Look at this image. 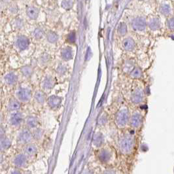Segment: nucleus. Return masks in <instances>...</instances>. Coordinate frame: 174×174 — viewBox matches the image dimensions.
Wrapping results in <instances>:
<instances>
[{
  "mask_svg": "<svg viewBox=\"0 0 174 174\" xmlns=\"http://www.w3.org/2000/svg\"><path fill=\"white\" fill-rule=\"evenodd\" d=\"M109 122V115L106 111H103L100 114L99 117L98 118L97 120V126L100 128H103L106 127L107 124Z\"/></svg>",
  "mask_w": 174,
  "mask_h": 174,
  "instance_id": "18",
  "label": "nucleus"
},
{
  "mask_svg": "<svg viewBox=\"0 0 174 174\" xmlns=\"http://www.w3.org/2000/svg\"><path fill=\"white\" fill-rule=\"evenodd\" d=\"M31 160H32L21 150L12 155L10 159V164L11 166L16 168L26 170L30 164Z\"/></svg>",
  "mask_w": 174,
  "mask_h": 174,
  "instance_id": "6",
  "label": "nucleus"
},
{
  "mask_svg": "<svg viewBox=\"0 0 174 174\" xmlns=\"http://www.w3.org/2000/svg\"><path fill=\"white\" fill-rule=\"evenodd\" d=\"M13 140L15 145L21 148L29 143L35 142L32 131L25 126L15 131Z\"/></svg>",
  "mask_w": 174,
  "mask_h": 174,
  "instance_id": "3",
  "label": "nucleus"
},
{
  "mask_svg": "<svg viewBox=\"0 0 174 174\" xmlns=\"http://www.w3.org/2000/svg\"><path fill=\"white\" fill-rule=\"evenodd\" d=\"M21 71L23 76H24L26 78L30 77L33 73H34V70H33V68L30 66H25L21 68Z\"/></svg>",
  "mask_w": 174,
  "mask_h": 174,
  "instance_id": "28",
  "label": "nucleus"
},
{
  "mask_svg": "<svg viewBox=\"0 0 174 174\" xmlns=\"http://www.w3.org/2000/svg\"><path fill=\"white\" fill-rule=\"evenodd\" d=\"M14 140L12 137L9 136V134L7 133L6 130L1 126V153H5L7 151L11 148Z\"/></svg>",
  "mask_w": 174,
  "mask_h": 174,
  "instance_id": "9",
  "label": "nucleus"
},
{
  "mask_svg": "<svg viewBox=\"0 0 174 174\" xmlns=\"http://www.w3.org/2000/svg\"><path fill=\"white\" fill-rule=\"evenodd\" d=\"M101 174H117V172L115 168L111 166H106V168L103 170Z\"/></svg>",
  "mask_w": 174,
  "mask_h": 174,
  "instance_id": "32",
  "label": "nucleus"
},
{
  "mask_svg": "<svg viewBox=\"0 0 174 174\" xmlns=\"http://www.w3.org/2000/svg\"><path fill=\"white\" fill-rule=\"evenodd\" d=\"M136 138L132 131L121 133L117 139V147L119 152L124 156H129L135 149Z\"/></svg>",
  "mask_w": 174,
  "mask_h": 174,
  "instance_id": "1",
  "label": "nucleus"
},
{
  "mask_svg": "<svg viewBox=\"0 0 174 174\" xmlns=\"http://www.w3.org/2000/svg\"><path fill=\"white\" fill-rule=\"evenodd\" d=\"M130 114L126 106H121L117 110L113 116V122L118 129L124 130L129 126Z\"/></svg>",
  "mask_w": 174,
  "mask_h": 174,
  "instance_id": "2",
  "label": "nucleus"
},
{
  "mask_svg": "<svg viewBox=\"0 0 174 174\" xmlns=\"http://www.w3.org/2000/svg\"><path fill=\"white\" fill-rule=\"evenodd\" d=\"M145 98L144 91L141 88H137L134 90L130 96V101L134 105H139L142 104Z\"/></svg>",
  "mask_w": 174,
  "mask_h": 174,
  "instance_id": "16",
  "label": "nucleus"
},
{
  "mask_svg": "<svg viewBox=\"0 0 174 174\" xmlns=\"http://www.w3.org/2000/svg\"><path fill=\"white\" fill-rule=\"evenodd\" d=\"M5 174H32V173L24 169H19L11 166L7 170Z\"/></svg>",
  "mask_w": 174,
  "mask_h": 174,
  "instance_id": "25",
  "label": "nucleus"
},
{
  "mask_svg": "<svg viewBox=\"0 0 174 174\" xmlns=\"http://www.w3.org/2000/svg\"><path fill=\"white\" fill-rule=\"evenodd\" d=\"M148 26L152 30H157L160 27V21L158 18L154 17L151 18L148 22Z\"/></svg>",
  "mask_w": 174,
  "mask_h": 174,
  "instance_id": "24",
  "label": "nucleus"
},
{
  "mask_svg": "<svg viewBox=\"0 0 174 174\" xmlns=\"http://www.w3.org/2000/svg\"><path fill=\"white\" fill-rule=\"evenodd\" d=\"M43 35V31L40 28H36L34 32V36L37 39H39L42 37V36Z\"/></svg>",
  "mask_w": 174,
  "mask_h": 174,
  "instance_id": "36",
  "label": "nucleus"
},
{
  "mask_svg": "<svg viewBox=\"0 0 174 174\" xmlns=\"http://www.w3.org/2000/svg\"><path fill=\"white\" fill-rule=\"evenodd\" d=\"M47 96L45 92L43 90H38L35 92L33 96V100L34 101L35 106L39 108H43L47 105Z\"/></svg>",
  "mask_w": 174,
  "mask_h": 174,
  "instance_id": "12",
  "label": "nucleus"
},
{
  "mask_svg": "<svg viewBox=\"0 0 174 174\" xmlns=\"http://www.w3.org/2000/svg\"><path fill=\"white\" fill-rule=\"evenodd\" d=\"M96 158L101 164L105 166H111L115 159L114 151L111 147L104 145L96 150Z\"/></svg>",
  "mask_w": 174,
  "mask_h": 174,
  "instance_id": "4",
  "label": "nucleus"
},
{
  "mask_svg": "<svg viewBox=\"0 0 174 174\" xmlns=\"http://www.w3.org/2000/svg\"><path fill=\"white\" fill-rule=\"evenodd\" d=\"M34 94L31 88L26 87H20L15 92L14 97L22 105L29 104L33 99Z\"/></svg>",
  "mask_w": 174,
  "mask_h": 174,
  "instance_id": "7",
  "label": "nucleus"
},
{
  "mask_svg": "<svg viewBox=\"0 0 174 174\" xmlns=\"http://www.w3.org/2000/svg\"><path fill=\"white\" fill-rule=\"evenodd\" d=\"M62 104V98L57 95H52L47 98V106L51 111H57Z\"/></svg>",
  "mask_w": 174,
  "mask_h": 174,
  "instance_id": "13",
  "label": "nucleus"
},
{
  "mask_svg": "<svg viewBox=\"0 0 174 174\" xmlns=\"http://www.w3.org/2000/svg\"><path fill=\"white\" fill-rule=\"evenodd\" d=\"M143 122V115L139 110L136 109L130 114L129 126L133 130L139 129Z\"/></svg>",
  "mask_w": 174,
  "mask_h": 174,
  "instance_id": "8",
  "label": "nucleus"
},
{
  "mask_svg": "<svg viewBox=\"0 0 174 174\" xmlns=\"http://www.w3.org/2000/svg\"><path fill=\"white\" fill-rule=\"evenodd\" d=\"M33 136H34V141L36 143H40L41 141L45 138V130L42 127L39 126L37 128L32 131Z\"/></svg>",
  "mask_w": 174,
  "mask_h": 174,
  "instance_id": "20",
  "label": "nucleus"
},
{
  "mask_svg": "<svg viewBox=\"0 0 174 174\" xmlns=\"http://www.w3.org/2000/svg\"><path fill=\"white\" fill-rule=\"evenodd\" d=\"M24 126L32 131L40 126V119L35 113H31L26 116Z\"/></svg>",
  "mask_w": 174,
  "mask_h": 174,
  "instance_id": "11",
  "label": "nucleus"
},
{
  "mask_svg": "<svg viewBox=\"0 0 174 174\" xmlns=\"http://www.w3.org/2000/svg\"><path fill=\"white\" fill-rule=\"evenodd\" d=\"M139 1H143V0H139Z\"/></svg>",
  "mask_w": 174,
  "mask_h": 174,
  "instance_id": "40",
  "label": "nucleus"
},
{
  "mask_svg": "<svg viewBox=\"0 0 174 174\" xmlns=\"http://www.w3.org/2000/svg\"><path fill=\"white\" fill-rule=\"evenodd\" d=\"M118 32H119V34L121 35H124L126 34L127 26L126 24H124L123 22L120 23L119 26V28H118Z\"/></svg>",
  "mask_w": 174,
  "mask_h": 174,
  "instance_id": "33",
  "label": "nucleus"
},
{
  "mask_svg": "<svg viewBox=\"0 0 174 174\" xmlns=\"http://www.w3.org/2000/svg\"><path fill=\"white\" fill-rule=\"evenodd\" d=\"M22 104L20 101L16 100L15 97L10 98L5 106V111L7 113H10L15 111L22 110Z\"/></svg>",
  "mask_w": 174,
  "mask_h": 174,
  "instance_id": "15",
  "label": "nucleus"
},
{
  "mask_svg": "<svg viewBox=\"0 0 174 174\" xmlns=\"http://www.w3.org/2000/svg\"><path fill=\"white\" fill-rule=\"evenodd\" d=\"M26 13L29 18L35 20L37 18L39 15V10L34 7H29L27 9Z\"/></svg>",
  "mask_w": 174,
  "mask_h": 174,
  "instance_id": "26",
  "label": "nucleus"
},
{
  "mask_svg": "<svg viewBox=\"0 0 174 174\" xmlns=\"http://www.w3.org/2000/svg\"><path fill=\"white\" fill-rule=\"evenodd\" d=\"M81 174H94V170L90 167H87L83 170Z\"/></svg>",
  "mask_w": 174,
  "mask_h": 174,
  "instance_id": "37",
  "label": "nucleus"
},
{
  "mask_svg": "<svg viewBox=\"0 0 174 174\" xmlns=\"http://www.w3.org/2000/svg\"><path fill=\"white\" fill-rule=\"evenodd\" d=\"M123 47L124 50H126V51H132L136 47L135 41H134L133 39L130 37L126 38L125 39H124L123 40Z\"/></svg>",
  "mask_w": 174,
  "mask_h": 174,
  "instance_id": "23",
  "label": "nucleus"
},
{
  "mask_svg": "<svg viewBox=\"0 0 174 174\" xmlns=\"http://www.w3.org/2000/svg\"><path fill=\"white\" fill-rule=\"evenodd\" d=\"M130 75L133 79H139L142 76V71L139 68H135L130 72Z\"/></svg>",
  "mask_w": 174,
  "mask_h": 174,
  "instance_id": "30",
  "label": "nucleus"
},
{
  "mask_svg": "<svg viewBox=\"0 0 174 174\" xmlns=\"http://www.w3.org/2000/svg\"><path fill=\"white\" fill-rule=\"evenodd\" d=\"M75 39H76V35H75V32H71V34H69L68 37V41L70 43H74L75 41Z\"/></svg>",
  "mask_w": 174,
  "mask_h": 174,
  "instance_id": "39",
  "label": "nucleus"
},
{
  "mask_svg": "<svg viewBox=\"0 0 174 174\" xmlns=\"http://www.w3.org/2000/svg\"><path fill=\"white\" fill-rule=\"evenodd\" d=\"M134 68H134V64L132 63V62H127L124 66V71L126 72V73H130V72L132 71Z\"/></svg>",
  "mask_w": 174,
  "mask_h": 174,
  "instance_id": "34",
  "label": "nucleus"
},
{
  "mask_svg": "<svg viewBox=\"0 0 174 174\" xmlns=\"http://www.w3.org/2000/svg\"><path fill=\"white\" fill-rule=\"evenodd\" d=\"M168 27L171 30H174V17H172L168 21Z\"/></svg>",
  "mask_w": 174,
  "mask_h": 174,
  "instance_id": "38",
  "label": "nucleus"
},
{
  "mask_svg": "<svg viewBox=\"0 0 174 174\" xmlns=\"http://www.w3.org/2000/svg\"><path fill=\"white\" fill-rule=\"evenodd\" d=\"M61 55L62 58L65 60H70L73 58V52H72V50L69 47L64 48L62 50Z\"/></svg>",
  "mask_w": 174,
  "mask_h": 174,
  "instance_id": "27",
  "label": "nucleus"
},
{
  "mask_svg": "<svg viewBox=\"0 0 174 174\" xmlns=\"http://www.w3.org/2000/svg\"><path fill=\"white\" fill-rule=\"evenodd\" d=\"M47 39L48 41L50 43H56L58 41V35L54 33V32L50 31L47 33Z\"/></svg>",
  "mask_w": 174,
  "mask_h": 174,
  "instance_id": "31",
  "label": "nucleus"
},
{
  "mask_svg": "<svg viewBox=\"0 0 174 174\" xmlns=\"http://www.w3.org/2000/svg\"><path fill=\"white\" fill-rule=\"evenodd\" d=\"M26 116L21 111L7 113L6 123L10 128L13 130H17L21 127L24 126Z\"/></svg>",
  "mask_w": 174,
  "mask_h": 174,
  "instance_id": "5",
  "label": "nucleus"
},
{
  "mask_svg": "<svg viewBox=\"0 0 174 174\" xmlns=\"http://www.w3.org/2000/svg\"><path fill=\"white\" fill-rule=\"evenodd\" d=\"M160 11L162 15H165V16H168V15H170V13H171L172 9H171V7H170V5L164 3V4H162V5H161V6H160Z\"/></svg>",
  "mask_w": 174,
  "mask_h": 174,
  "instance_id": "29",
  "label": "nucleus"
},
{
  "mask_svg": "<svg viewBox=\"0 0 174 174\" xmlns=\"http://www.w3.org/2000/svg\"><path fill=\"white\" fill-rule=\"evenodd\" d=\"M173 171H174V170H173Z\"/></svg>",
  "mask_w": 174,
  "mask_h": 174,
  "instance_id": "41",
  "label": "nucleus"
},
{
  "mask_svg": "<svg viewBox=\"0 0 174 174\" xmlns=\"http://www.w3.org/2000/svg\"><path fill=\"white\" fill-rule=\"evenodd\" d=\"M56 83L54 79L52 76H47L41 83V87L43 91L50 90L53 88Z\"/></svg>",
  "mask_w": 174,
  "mask_h": 174,
  "instance_id": "19",
  "label": "nucleus"
},
{
  "mask_svg": "<svg viewBox=\"0 0 174 174\" xmlns=\"http://www.w3.org/2000/svg\"><path fill=\"white\" fill-rule=\"evenodd\" d=\"M18 76L14 73H8L3 77V81L5 84L8 86H12L15 84L18 81Z\"/></svg>",
  "mask_w": 174,
  "mask_h": 174,
  "instance_id": "21",
  "label": "nucleus"
},
{
  "mask_svg": "<svg viewBox=\"0 0 174 174\" xmlns=\"http://www.w3.org/2000/svg\"><path fill=\"white\" fill-rule=\"evenodd\" d=\"M92 144H93V147H94L96 150L106 145V137L101 131L95 132L93 135Z\"/></svg>",
  "mask_w": 174,
  "mask_h": 174,
  "instance_id": "14",
  "label": "nucleus"
},
{
  "mask_svg": "<svg viewBox=\"0 0 174 174\" xmlns=\"http://www.w3.org/2000/svg\"><path fill=\"white\" fill-rule=\"evenodd\" d=\"M72 4H73V3H72L71 0H64L62 3V6L65 9H69L71 7Z\"/></svg>",
  "mask_w": 174,
  "mask_h": 174,
  "instance_id": "35",
  "label": "nucleus"
},
{
  "mask_svg": "<svg viewBox=\"0 0 174 174\" xmlns=\"http://www.w3.org/2000/svg\"><path fill=\"white\" fill-rule=\"evenodd\" d=\"M21 151L32 160L37 156L39 153V147L37 143L34 142L21 147Z\"/></svg>",
  "mask_w": 174,
  "mask_h": 174,
  "instance_id": "10",
  "label": "nucleus"
},
{
  "mask_svg": "<svg viewBox=\"0 0 174 174\" xmlns=\"http://www.w3.org/2000/svg\"><path fill=\"white\" fill-rule=\"evenodd\" d=\"M29 39L25 36H19L16 41V45L20 50H25L29 46Z\"/></svg>",
  "mask_w": 174,
  "mask_h": 174,
  "instance_id": "22",
  "label": "nucleus"
},
{
  "mask_svg": "<svg viewBox=\"0 0 174 174\" xmlns=\"http://www.w3.org/2000/svg\"><path fill=\"white\" fill-rule=\"evenodd\" d=\"M145 20L142 17H137L134 19L132 22V26L134 30L136 31H143L146 28Z\"/></svg>",
  "mask_w": 174,
  "mask_h": 174,
  "instance_id": "17",
  "label": "nucleus"
}]
</instances>
